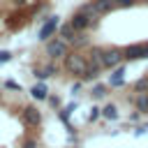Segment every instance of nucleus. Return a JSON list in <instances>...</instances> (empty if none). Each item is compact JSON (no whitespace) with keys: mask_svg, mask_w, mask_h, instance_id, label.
<instances>
[{"mask_svg":"<svg viewBox=\"0 0 148 148\" xmlns=\"http://www.w3.org/2000/svg\"><path fill=\"white\" fill-rule=\"evenodd\" d=\"M62 67H65V72L67 74H74V76H86V72H88V58L86 56H81V53H67L65 58H62Z\"/></svg>","mask_w":148,"mask_h":148,"instance_id":"1","label":"nucleus"},{"mask_svg":"<svg viewBox=\"0 0 148 148\" xmlns=\"http://www.w3.org/2000/svg\"><path fill=\"white\" fill-rule=\"evenodd\" d=\"M113 7H116V0H90L81 12H88V14H92V16H104V14H109Z\"/></svg>","mask_w":148,"mask_h":148,"instance_id":"2","label":"nucleus"},{"mask_svg":"<svg viewBox=\"0 0 148 148\" xmlns=\"http://www.w3.org/2000/svg\"><path fill=\"white\" fill-rule=\"evenodd\" d=\"M56 30H60V21H58V16H51V18H46V21L42 23V28H39V32H37V39L49 42V39L56 37Z\"/></svg>","mask_w":148,"mask_h":148,"instance_id":"3","label":"nucleus"},{"mask_svg":"<svg viewBox=\"0 0 148 148\" xmlns=\"http://www.w3.org/2000/svg\"><path fill=\"white\" fill-rule=\"evenodd\" d=\"M46 56L49 58H65L67 56V42L62 37H53L46 42Z\"/></svg>","mask_w":148,"mask_h":148,"instance_id":"4","label":"nucleus"},{"mask_svg":"<svg viewBox=\"0 0 148 148\" xmlns=\"http://www.w3.org/2000/svg\"><path fill=\"white\" fill-rule=\"evenodd\" d=\"M123 60H125V51H120V49H116V46L104 49V67H106V69H116V67H120Z\"/></svg>","mask_w":148,"mask_h":148,"instance_id":"5","label":"nucleus"},{"mask_svg":"<svg viewBox=\"0 0 148 148\" xmlns=\"http://www.w3.org/2000/svg\"><path fill=\"white\" fill-rule=\"evenodd\" d=\"M72 25H74V30L76 32H81V30H86L88 25H95L97 23V18L92 16V14H88V12H76L74 16H72V21H69Z\"/></svg>","mask_w":148,"mask_h":148,"instance_id":"6","label":"nucleus"},{"mask_svg":"<svg viewBox=\"0 0 148 148\" xmlns=\"http://www.w3.org/2000/svg\"><path fill=\"white\" fill-rule=\"evenodd\" d=\"M125 51V60H139V58H146V44H130Z\"/></svg>","mask_w":148,"mask_h":148,"instance_id":"7","label":"nucleus"},{"mask_svg":"<svg viewBox=\"0 0 148 148\" xmlns=\"http://www.w3.org/2000/svg\"><path fill=\"white\" fill-rule=\"evenodd\" d=\"M23 120H25L28 125H39V123H42V113H39L35 106H25V109H23Z\"/></svg>","mask_w":148,"mask_h":148,"instance_id":"8","label":"nucleus"},{"mask_svg":"<svg viewBox=\"0 0 148 148\" xmlns=\"http://www.w3.org/2000/svg\"><path fill=\"white\" fill-rule=\"evenodd\" d=\"M123 74H125V67H123V65H120V67H116V69H113V74H111V79H109V86H111V88H120V86L125 83Z\"/></svg>","mask_w":148,"mask_h":148,"instance_id":"9","label":"nucleus"},{"mask_svg":"<svg viewBox=\"0 0 148 148\" xmlns=\"http://www.w3.org/2000/svg\"><path fill=\"white\" fill-rule=\"evenodd\" d=\"M30 95L37 99V102H42V99H49V90H46V86L39 81V83H35L32 88H30Z\"/></svg>","mask_w":148,"mask_h":148,"instance_id":"10","label":"nucleus"},{"mask_svg":"<svg viewBox=\"0 0 148 148\" xmlns=\"http://www.w3.org/2000/svg\"><path fill=\"white\" fill-rule=\"evenodd\" d=\"M58 32H60V37H62L67 44H72V42H74V37H76V30H74V25H72V23L60 25V30H58Z\"/></svg>","mask_w":148,"mask_h":148,"instance_id":"11","label":"nucleus"},{"mask_svg":"<svg viewBox=\"0 0 148 148\" xmlns=\"http://www.w3.org/2000/svg\"><path fill=\"white\" fill-rule=\"evenodd\" d=\"M136 109H139V113H148V92H141L136 97Z\"/></svg>","mask_w":148,"mask_h":148,"instance_id":"12","label":"nucleus"},{"mask_svg":"<svg viewBox=\"0 0 148 148\" xmlns=\"http://www.w3.org/2000/svg\"><path fill=\"white\" fill-rule=\"evenodd\" d=\"M102 116H104L106 120H116V118H118V109H116L113 104H106V106L102 109Z\"/></svg>","mask_w":148,"mask_h":148,"instance_id":"13","label":"nucleus"},{"mask_svg":"<svg viewBox=\"0 0 148 148\" xmlns=\"http://www.w3.org/2000/svg\"><path fill=\"white\" fill-rule=\"evenodd\" d=\"M134 88H136V92H148V76L146 79H139L134 83Z\"/></svg>","mask_w":148,"mask_h":148,"instance_id":"14","label":"nucleus"},{"mask_svg":"<svg viewBox=\"0 0 148 148\" xmlns=\"http://www.w3.org/2000/svg\"><path fill=\"white\" fill-rule=\"evenodd\" d=\"M104 95H106V86H95V88H92V97L99 99V97H104Z\"/></svg>","mask_w":148,"mask_h":148,"instance_id":"15","label":"nucleus"},{"mask_svg":"<svg viewBox=\"0 0 148 148\" xmlns=\"http://www.w3.org/2000/svg\"><path fill=\"white\" fill-rule=\"evenodd\" d=\"M99 116H102V109H97V106H92V109H90V113H88V120L92 123V120H97Z\"/></svg>","mask_w":148,"mask_h":148,"instance_id":"16","label":"nucleus"},{"mask_svg":"<svg viewBox=\"0 0 148 148\" xmlns=\"http://www.w3.org/2000/svg\"><path fill=\"white\" fill-rule=\"evenodd\" d=\"M42 72H44L46 76H53V74H58V67H56V65H46Z\"/></svg>","mask_w":148,"mask_h":148,"instance_id":"17","label":"nucleus"},{"mask_svg":"<svg viewBox=\"0 0 148 148\" xmlns=\"http://www.w3.org/2000/svg\"><path fill=\"white\" fill-rule=\"evenodd\" d=\"M139 0H116V7H132V5H136Z\"/></svg>","mask_w":148,"mask_h":148,"instance_id":"18","label":"nucleus"},{"mask_svg":"<svg viewBox=\"0 0 148 148\" xmlns=\"http://www.w3.org/2000/svg\"><path fill=\"white\" fill-rule=\"evenodd\" d=\"M83 44H86V37H83V35H76L74 42H72V46H83Z\"/></svg>","mask_w":148,"mask_h":148,"instance_id":"19","label":"nucleus"},{"mask_svg":"<svg viewBox=\"0 0 148 148\" xmlns=\"http://www.w3.org/2000/svg\"><path fill=\"white\" fill-rule=\"evenodd\" d=\"M5 88H9V90H21V83H16V81H5Z\"/></svg>","mask_w":148,"mask_h":148,"instance_id":"20","label":"nucleus"},{"mask_svg":"<svg viewBox=\"0 0 148 148\" xmlns=\"http://www.w3.org/2000/svg\"><path fill=\"white\" fill-rule=\"evenodd\" d=\"M12 60V53L9 51H0V62H9Z\"/></svg>","mask_w":148,"mask_h":148,"instance_id":"21","label":"nucleus"},{"mask_svg":"<svg viewBox=\"0 0 148 148\" xmlns=\"http://www.w3.org/2000/svg\"><path fill=\"white\" fill-rule=\"evenodd\" d=\"M23 148H37V141H35V139H28V141L23 143Z\"/></svg>","mask_w":148,"mask_h":148,"instance_id":"22","label":"nucleus"},{"mask_svg":"<svg viewBox=\"0 0 148 148\" xmlns=\"http://www.w3.org/2000/svg\"><path fill=\"white\" fill-rule=\"evenodd\" d=\"M49 102H51L53 106H58V104H60V99H58V97H49Z\"/></svg>","mask_w":148,"mask_h":148,"instance_id":"23","label":"nucleus"},{"mask_svg":"<svg viewBox=\"0 0 148 148\" xmlns=\"http://www.w3.org/2000/svg\"><path fill=\"white\" fill-rule=\"evenodd\" d=\"M146 58H148V44H146Z\"/></svg>","mask_w":148,"mask_h":148,"instance_id":"24","label":"nucleus"},{"mask_svg":"<svg viewBox=\"0 0 148 148\" xmlns=\"http://www.w3.org/2000/svg\"><path fill=\"white\" fill-rule=\"evenodd\" d=\"M139 2H148V0H139Z\"/></svg>","mask_w":148,"mask_h":148,"instance_id":"25","label":"nucleus"}]
</instances>
